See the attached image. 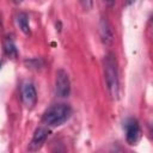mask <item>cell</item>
I'll return each mask as SVG.
<instances>
[{
	"label": "cell",
	"mask_w": 153,
	"mask_h": 153,
	"mask_svg": "<svg viewBox=\"0 0 153 153\" xmlns=\"http://www.w3.org/2000/svg\"><path fill=\"white\" fill-rule=\"evenodd\" d=\"M104 2H106V4H109V5H112L114 2H115V0H103Z\"/></svg>",
	"instance_id": "obj_11"
},
{
	"label": "cell",
	"mask_w": 153,
	"mask_h": 153,
	"mask_svg": "<svg viewBox=\"0 0 153 153\" xmlns=\"http://www.w3.org/2000/svg\"><path fill=\"white\" fill-rule=\"evenodd\" d=\"M103 65H104V76H105L108 92L112 99H117L120 94V79H118L117 61L114 54L111 53L106 54Z\"/></svg>",
	"instance_id": "obj_1"
},
{
	"label": "cell",
	"mask_w": 153,
	"mask_h": 153,
	"mask_svg": "<svg viewBox=\"0 0 153 153\" xmlns=\"http://www.w3.org/2000/svg\"><path fill=\"white\" fill-rule=\"evenodd\" d=\"M48 130L43 127H39L36 129L32 139H31V142L29 145V151L30 152H36L38 149H41V147L44 145L47 137H48Z\"/></svg>",
	"instance_id": "obj_6"
},
{
	"label": "cell",
	"mask_w": 153,
	"mask_h": 153,
	"mask_svg": "<svg viewBox=\"0 0 153 153\" xmlns=\"http://www.w3.org/2000/svg\"><path fill=\"white\" fill-rule=\"evenodd\" d=\"M99 36L105 45H110L114 42V31L106 18H102L99 23Z\"/></svg>",
	"instance_id": "obj_7"
},
{
	"label": "cell",
	"mask_w": 153,
	"mask_h": 153,
	"mask_svg": "<svg viewBox=\"0 0 153 153\" xmlns=\"http://www.w3.org/2000/svg\"><path fill=\"white\" fill-rule=\"evenodd\" d=\"M72 115V109L67 104H55L43 114V122L49 127H59L63 124Z\"/></svg>",
	"instance_id": "obj_2"
},
{
	"label": "cell",
	"mask_w": 153,
	"mask_h": 153,
	"mask_svg": "<svg viewBox=\"0 0 153 153\" xmlns=\"http://www.w3.org/2000/svg\"><path fill=\"white\" fill-rule=\"evenodd\" d=\"M134 1H135V0H127V4H128V5H130V4H133Z\"/></svg>",
	"instance_id": "obj_14"
},
{
	"label": "cell",
	"mask_w": 153,
	"mask_h": 153,
	"mask_svg": "<svg viewBox=\"0 0 153 153\" xmlns=\"http://www.w3.org/2000/svg\"><path fill=\"white\" fill-rule=\"evenodd\" d=\"M4 53L6 54V56H8L10 59H16L18 56V50L13 43V41L7 37L5 41H4Z\"/></svg>",
	"instance_id": "obj_9"
},
{
	"label": "cell",
	"mask_w": 153,
	"mask_h": 153,
	"mask_svg": "<svg viewBox=\"0 0 153 153\" xmlns=\"http://www.w3.org/2000/svg\"><path fill=\"white\" fill-rule=\"evenodd\" d=\"M124 130H126V140L129 145H135L140 139V124L135 118H129L124 123Z\"/></svg>",
	"instance_id": "obj_5"
},
{
	"label": "cell",
	"mask_w": 153,
	"mask_h": 153,
	"mask_svg": "<svg viewBox=\"0 0 153 153\" xmlns=\"http://www.w3.org/2000/svg\"><path fill=\"white\" fill-rule=\"evenodd\" d=\"M16 22L17 25L19 26V29L25 33V35H30L31 30H30V23H29V17L26 13L24 12H19L16 17Z\"/></svg>",
	"instance_id": "obj_8"
},
{
	"label": "cell",
	"mask_w": 153,
	"mask_h": 153,
	"mask_svg": "<svg viewBox=\"0 0 153 153\" xmlns=\"http://www.w3.org/2000/svg\"><path fill=\"white\" fill-rule=\"evenodd\" d=\"M80 4L85 11H91L93 7V0H80Z\"/></svg>",
	"instance_id": "obj_10"
},
{
	"label": "cell",
	"mask_w": 153,
	"mask_h": 153,
	"mask_svg": "<svg viewBox=\"0 0 153 153\" xmlns=\"http://www.w3.org/2000/svg\"><path fill=\"white\" fill-rule=\"evenodd\" d=\"M12 1H13L14 4H20V2L23 1V0H12Z\"/></svg>",
	"instance_id": "obj_12"
},
{
	"label": "cell",
	"mask_w": 153,
	"mask_h": 153,
	"mask_svg": "<svg viewBox=\"0 0 153 153\" xmlns=\"http://www.w3.org/2000/svg\"><path fill=\"white\" fill-rule=\"evenodd\" d=\"M55 92L59 97L66 98L71 93V81L66 71L59 69L55 78Z\"/></svg>",
	"instance_id": "obj_3"
},
{
	"label": "cell",
	"mask_w": 153,
	"mask_h": 153,
	"mask_svg": "<svg viewBox=\"0 0 153 153\" xmlns=\"http://www.w3.org/2000/svg\"><path fill=\"white\" fill-rule=\"evenodd\" d=\"M149 131H151V134H152V137H153V127H152V126L149 127Z\"/></svg>",
	"instance_id": "obj_13"
},
{
	"label": "cell",
	"mask_w": 153,
	"mask_h": 153,
	"mask_svg": "<svg viewBox=\"0 0 153 153\" xmlns=\"http://www.w3.org/2000/svg\"><path fill=\"white\" fill-rule=\"evenodd\" d=\"M22 100L27 109H32L37 103V92L31 81H25L22 85Z\"/></svg>",
	"instance_id": "obj_4"
}]
</instances>
